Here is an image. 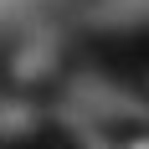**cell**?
Segmentation results:
<instances>
[{
  "label": "cell",
  "instance_id": "6da1fadb",
  "mask_svg": "<svg viewBox=\"0 0 149 149\" xmlns=\"http://www.w3.org/2000/svg\"><path fill=\"white\" fill-rule=\"evenodd\" d=\"M113 149H149V129H129V134H118Z\"/></svg>",
  "mask_w": 149,
  "mask_h": 149
}]
</instances>
